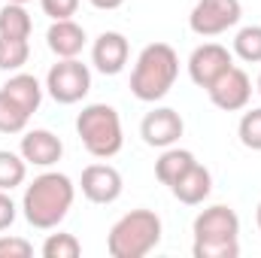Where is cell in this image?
Masks as SVG:
<instances>
[{"instance_id": "9a60e30c", "label": "cell", "mask_w": 261, "mask_h": 258, "mask_svg": "<svg viewBox=\"0 0 261 258\" xmlns=\"http://www.w3.org/2000/svg\"><path fill=\"white\" fill-rule=\"evenodd\" d=\"M85 28L76 24L73 18H61V21H52V28L46 31V43L49 49L58 55V58H76L82 49H85Z\"/></svg>"}, {"instance_id": "3957f363", "label": "cell", "mask_w": 261, "mask_h": 258, "mask_svg": "<svg viewBox=\"0 0 261 258\" xmlns=\"http://www.w3.org/2000/svg\"><path fill=\"white\" fill-rule=\"evenodd\" d=\"M240 219L231 207L216 203L195 219V258H237L240 255Z\"/></svg>"}, {"instance_id": "4fadbf2b", "label": "cell", "mask_w": 261, "mask_h": 258, "mask_svg": "<svg viewBox=\"0 0 261 258\" xmlns=\"http://www.w3.org/2000/svg\"><path fill=\"white\" fill-rule=\"evenodd\" d=\"M18 152H21V158H24L28 164H34V167H52V164L61 161L64 143H61V137L52 134V131L34 128V131H28V134L21 137Z\"/></svg>"}, {"instance_id": "603a6c76", "label": "cell", "mask_w": 261, "mask_h": 258, "mask_svg": "<svg viewBox=\"0 0 261 258\" xmlns=\"http://www.w3.org/2000/svg\"><path fill=\"white\" fill-rule=\"evenodd\" d=\"M43 255L46 258H79L82 255V243L76 240V234L58 231V234H49V237H46Z\"/></svg>"}, {"instance_id": "8fae6325", "label": "cell", "mask_w": 261, "mask_h": 258, "mask_svg": "<svg viewBox=\"0 0 261 258\" xmlns=\"http://www.w3.org/2000/svg\"><path fill=\"white\" fill-rule=\"evenodd\" d=\"M79 189L91 203H116L122 197L125 183H122V173L113 164H88L82 170Z\"/></svg>"}, {"instance_id": "8992f818", "label": "cell", "mask_w": 261, "mask_h": 258, "mask_svg": "<svg viewBox=\"0 0 261 258\" xmlns=\"http://www.w3.org/2000/svg\"><path fill=\"white\" fill-rule=\"evenodd\" d=\"M46 91L64 107L79 104L91 91V70L79 58H58V64H52L46 73Z\"/></svg>"}, {"instance_id": "4dcf8cb0", "label": "cell", "mask_w": 261, "mask_h": 258, "mask_svg": "<svg viewBox=\"0 0 261 258\" xmlns=\"http://www.w3.org/2000/svg\"><path fill=\"white\" fill-rule=\"evenodd\" d=\"M258 94H261V76H258Z\"/></svg>"}, {"instance_id": "52a82bcc", "label": "cell", "mask_w": 261, "mask_h": 258, "mask_svg": "<svg viewBox=\"0 0 261 258\" xmlns=\"http://www.w3.org/2000/svg\"><path fill=\"white\" fill-rule=\"evenodd\" d=\"M243 15L240 0H197L192 15H189V28L197 37H219L225 31H231Z\"/></svg>"}, {"instance_id": "d6986e66", "label": "cell", "mask_w": 261, "mask_h": 258, "mask_svg": "<svg viewBox=\"0 0 261 258\" xmlns=\"http://www.w3.org/2000/svg\"><path fill=\"white\" fill-rule=\"evenodd\" d=\"M28 176V161L21 158V152H9L0 149V192H12L15 186H21Z\"/></svg>"}, {"instance_id": "ffe728a7", "label": "cell", "mask_w": 261, "mask_h": 258, "mask_svg": "<svg viewBox=\"0 0 261 258\" xmlns=\"http://www.w3.org/2000/svg\"><path fill=\"white\" fill-rule=\"evenodd\" d=\"M234 55L246 64H261V24H246L237 31Z\"/></svg>"}, {"instance_id": "d4e9b609", "label": "cell", "mask_w": 261, "mask_h": 258, "mask_svg": "<svg viewBox=\"0 0 261 258\" xmlns=\"http://www.w3.org/2000/svg\"><path fill=\"white\" fill-rule=\"evenodd\" d=\"M43 12L52 18V21H61V18H73L76 9H79V0H40Z\"/></svg>"}, {"instance_id": "30bf717a", "label": "cell", "mask_w": 261, "mask_h": 258, "mask_svg": "<svg viewBox=\"0 0 261 258\" xmlns=\"http://www.w3.org/2000/svg\"><path fill=\"white\" fill-rule=\"evenodd\" d=\"M182 131H186L182 116L170 107H158V110L146 113V119L140 122V137L146 140V146H155V149H167V146L179 143Z\"/></svg>"}, {"instance_id": "484cf974", "label": "cell", "mask_w": 261, "mask_h": 258, "mask_svg": "<svg viewBox=\"0 0 261 258\" xmlns=\"http://www.w3.org/2000/svg\"><path fill=\"white\" fill-rule=\"evenodd\" d=\"M34 246L24 237H0V258H31Z\"/></svg>"}, {"instance_id": "5bb4252c", "label": "cell", "mask_w": 261, "mask_h": 258, "mask_svg": "<svg viewBox=\"0 0 261 258\" xmlns=\"http://www.w3.org/2000/svg\"><path fill=\"white\" fill-rule=\"evenodd\" d=\"M170 192H173V197H176L179 203L197 207V203H203V200L210 197V192H213V173H210L200 161H195V164L170 186Z\"/></svg>"}, {"instance_id": "f1b7e54d", "label": "cell", "mask_w": 261, "mask_h": 258, "mask_svg": "<svg viewBox=\"0 0 261 258\" xmlns=\"http://www.w3.org/2000/svg\"><path fill=\"white\" fill-rule=\"evenodd\" d=\"M255 222H258V231H261V203H258V210H255Z\"/></svg>"}, {"instance_id": "ac0fdd59", "label": "cell", "mask_w": 261, "mask_h": 258, "mask_svg": "<svg viewBox=\"0 0 261 258\" xmlns=\"http://www.w3.org/2000/svg\"><path fill=\"white\" fill-rule=\"evenodd\" d=\"M34 21L24 9V3H6L0 9V37H12V40H31Z\"/></svg>"}, {"instance_id": "4316f807", "label": "cell", "mask_w": 261, "mask_h": 258, "mask_svg": "<svg viewBox=\"0 0 261 258\" xmlns=\"http://www.w3.org/2000/svg\"><path fill=\"white\" fill-rule=\"evenodd\" d=\"M15 216H18V210H15L9 192H0V231H6V228L15 222Z\"/></svg>"}, {"instance_id": "f546056e", "label": "cell", "mask_w": 261, "mask_h": 258, "mask_svg": "<svg viewBox=\"0 0 261 258\" xmlns=\"http://www.w3.org/2000/svg\"><path fill=\"white\" fill-rule=\"evenodd\" d=\"M6 3H31V0H6Z\"/></svg>"}, {"instance_id": "ba28073f", "label": "cell", "mask_w": 261, "mask_h": 258, "mask_svg": "<svg viewBox=\"0 0 261 258\" xmlns=\"http://www.w3.org/2000/svg\"><path fill=\"white\" fill-rule=\"evenodd\" d=\"M213 107L225 110V113H237V110H246L249 107V97H252V79L246 76V70L240 67H228L210 88H206Z\"/></svg>"}, {"instance_id": "7a4b0ae2", "label": "cell", "mask_w": 261, "mask_h": 258, "mask_svg": "<svg viewBox=\"0 0 261 258\" xmlns=\"http://www.w3.org/2000/svg\"><path fill=\"white\" fill-rule=\"evenodd\" d=\"M179 76V55L167 43H149L140 55L130 73V91L143 104H155L170 94L173 82Z\"/></svg>"}, {"instance_id": "7c38bea8", "label": "cell", "mask_w": 261, "mask_h": 258, "mask_svg": "<svg viewBox=\"0 0 261 258\" xmlns=\"http://www.w3.org/2000/svg\"><path fill=\"white\" fill-rule=\"evenodd\" d=\"M128 55H130L128 37L119 34V31H103L91 46V64L103 76H119L128 64Z\"/></svg>"}, {"instance_id": "5b68a950", "label": "cell", "mask_w": 261, "mask_h": 258, "mask_svg": "<svg viewBox=\"0 0 261 258\" xmlns=\"http://www.w3.org/2000/svg\"><path fill=\"white\" fill-rule=\"evenodd\" d=\"M76 134H79L82 146L88 149V155H94L100 161L119 155L125 146L122 119H119L116 107H110V104H88L76 116Z\"/></svg>"}, {"instance_id": "e0dca14e", "label": "cell", "mask_w": 261, "mask_h": 258, "mask_svg": "<svg viewBox=\"0 0 261 258\" xmlns=\"http://www.w3.org/2000/svg\"><path fill=\"white\" fill-rule=\"evenodd\" d=\"M197 158L189 152V149H176V146H167L164 152H161V158L155 161V176H158V183L161 186H173L192 164H195Z\"/></svg>"}, {"instance_id": "277c9868", "label": "cell", "mask_w": 261, "mask_h": 258, "mask_svg": "<svg viewBox=\"0 0 261 258\" xmlns=\"http://www.w3.org/2000/svg\"><path fill=\"white\" fill-rule=\"evenodd\" d=\"M161 243V219L152 210L125 213L107 237V252L113 258H143Z\"/></svg>"}, {"instance_id": "7402d4cb", "label": "cell", "mask_w": 261, "mask_h": 258, "mask_svg": "<svg viewBox=\"0 0 261 258\" xmlns=\"http://www.w3.org/2000/svg\"><path fill=\"white\" fill-rule=\"evenodd\" d=\"M31 58V46L28 40H12V37H0V70L6 73H18Z\"/></svg>"}, {"instance_id": "44dd1931", "label": "cell", "mask_w": 261, "mask_h": 258, "mask_svg": "<svg viewBox=\"0 0 261 258\" xmlns=\"http://www.w3.org/2000/svg\"><path fill=\"white\" fill-rule=\"evenodd\" d=\"M31 122V113L18 107L3 88H0V134H21Z\"/></svg>"}, {"instance_id": "6da1fadb", "label": "cell", "mask_w": 261, "mask_h": 258, "mask_svg": "<svg viewBox=\"0 0 261 258\" xmlns=\"http://www.w3.org/2000/svg\"><path fill=\"white\" fill-rule=\"evenodd\" d=\"M73 197H76V186L67 173H58V170L40 173L24 189V197H21V210H24L28 225L40 228V231L58 228L73 207Z\"/></svg>"}, {"instance_id": "83f0119b", "label": "cell", "mask_w": 261, "mask_h": 258, "mask_svg": "<svg viewBox=\"0 0 261 258\" xmlns=\"http://www.w3.org/2000/svg\"><path fill=\"white\" fill-rule=\"evenodd\" d=\"M125 0H91V6L94 9H119Z\"/></svg>"}, {"instance_id": "cb8c5ba5", "label": "cell", "mask_w": 261, "mask_h": 258, "mask_svg": "<svg viewBox=\"0 0 261 258\" xmlns=\"http://www.w3.org/2000/svg\"><path fill=\"white\" fill-rule=\"evenodd\" d=\"M237 137H240V143H243L246 149L261 152V107L243 113V119H240V125H237Z\"/></svg>"}, {"instance_id": "9c48e42d", "label": "cell", "mask_w": 261, "mask_h": 258, "mask_svg": "<svg viewBox=\"0 0 261 258\" xmlns=\"http://www.w3.org/2000/svg\"><path fill=\"white\" fill-rule=\"evenodd\" d=\"M228 67H234V55L222 43H203L189 55V76L197 88H210Z\"/></svg>"}, {"instance_id": "2e32d148", "label": "cell", "mask_w": 261, "mask_h": 258, "mask_svg": "<svg viewBox=\"0 0 261 258\" xmlns=\"http://www.w3.org/2000/svg\"><path fill=\"white\" fill-rule=\"evenodd\" d=\"M3 91H6L18 107H24L31 116H34V113L40 110V104H43V85H40V79L31 76V73H15V76H9L6 85H3Z\"/></svg>"}]
</instances>
